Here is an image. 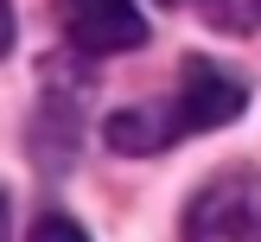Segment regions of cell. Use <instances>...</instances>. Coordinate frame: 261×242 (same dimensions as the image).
I'll return each instance as SVG.
<instances>
[{
    "label": "cell",
    "mask_w": 261,
    "mask_h": 242,
    "mask_svg": "<svg viewBox=\"0 0 261 242\" xmlns=\"http://www.w3.org/2000/svg\"><path fill=\"white\" fill-rule=\"evenodd\" d=\"M204 7V19L217 25V32H261V0H198Z\"/></svg>",
    "instance_id": "5b68a950"
},
{
    "label": "cell",
    "mask_w": 261,
    "mask_h": 242,
    "mask_svg": "<svg viewBox=\"0 0 261 242\" xmlns=\"http://www.w3.org/2000/svg\"><path fill=\"white\" fill-rule=\"evenodd\" d=\"M178 140V121L172 115H147V109H121L109 115V147L115 153H160Z\"/></svg>",
    "instance_id": "277c9868"
},
{
    "label": "cell",
    "mask_w": 261,
    "mask_h": 242,
    "mask_svg": "<svg viewBox=\"0 0 261 242\" xmlns=\"http://www.w3.org/2000/svg\"><path fill=\"white\" fill-rule=\"evenodd\" d=\"M7 45H13V7L0 0V58H7Z\"/></svg>",
    "instance_id": "52a82bcc"
},
{
    "label": "cell",
    "mask_w": 261,
    "mask_h": 242,
    "mask_svg": "<svg viewBox=\"0 0 261 242\" xmlns=\"http://www.w3.org/2000/svg\"><path fill=\"white\" fill-rule=\"evenodd\" d=\"M0 242H13V229H7V198H0Z\"/></svg>",
    "instance_id": "ba28073f"
},
{
    "label": "cell",
    "mask_w": 261,
    "mask_h": 242,
    "mask_svg": "<svg viewBox=\"0 0 261 242\" xmlns=\"http://www.w3.org/2000/svg\"><path fill=\"white\" fill-rule=\"evenodd\" d=\"M185 242H261V178L223 172L191 198Z\"/></svg>",
    "instance_id": "6da1fadb"
},
{
    "label": "cell",
    "mask_w": 261,
    "mask_h": 242,
    "mask_svg": "<svg viewBox=\"0 0 261 242\" xmlns=\"http://www.w3.org/2000/svg\"><path fill=\"white\" fill-rule=\"evenodd\" d=\"M166 7H178V0H166Z\"/></svg>",
    "instance_id": "9c48e42d"
},
{
    "label": "cell",
    "mask_w": 261,
    "mask_h": 242,
    "mask_svg": "<svg viewBox=\"0 0 261 242\" xmlns=\"http://www.w3.org/2000/svg\"><path fill=\"white\" fill-rule=\"evenodd\" d=\"M25 242H89V236L70 223V217H58V210H51V217H38V223H32V236H25Z\"/></svg>",
    "instance_id": "8992f818"
},
{
    "label": "cell",
    "mask_w": 261,
    "mask_h": 242,
    "mask_svg": "<svg viewBox=\"0 0 261 242\" xmlns=\"http://www.w3.org/2000/svg\"><path fill=\"white\" fill-rule=\"evenodd\" d=\"M242 109H249V83H236L211 58H185V83H178V102H172L178 134H211V127L236 121Z\"/></svg>",
    "instance_id": "7a4b0ae2"
},
{
    "label": "cell",
    "mask_w": 261,
    "mask_h": 242,
    "mask_svg": "<svg viewBox=\"0 0 261 242\" xmlns=\"http://www.w3.org/2000/svg\"><path fill=\"white\" fill-rule=\"evenodd\" d=\"M58 25L89 58H115V51L147 45V19H140L134 0H58Z\"/></svg>",
    "instance_id": "3957f363"
}]
</instances>
